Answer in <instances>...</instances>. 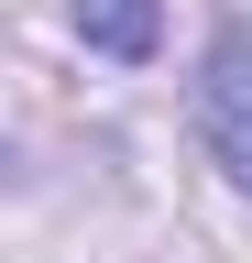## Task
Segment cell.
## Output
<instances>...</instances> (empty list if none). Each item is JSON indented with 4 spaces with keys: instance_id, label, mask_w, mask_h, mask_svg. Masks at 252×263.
Listing matches in <instances>:
<instances>
[{
    "instance_id": "6da1fadb",
    "label": "cell",
    "mask_w": 252,
    "mask_h": 263,
    "mask_svg": "<svg viewBox=\"0 0 252 263\" xmlns=\"http://www.w3.org/2000/svg\"><path fill=\"white\" fill-rule=\"evenodd\" d=\"M198 121H208V154L230 164V186H252V33H219V44H208Z\"/></svg>"
},
{
    "instance_id": "7a4b0ae2",
    "label": "cell",
    "mask_w": 252,
    "mask_h": 263,
    "mask_svg": "<svg viewBox=\"0 0 252 263\" xmlns=\"http://www.w3.org/2000/svg\"><path fill=\"white\" fill-rule=\"evenodd\" d=\"M77 33L99 55H153V0H77Z\"/></svg>"
}]
</instances>
